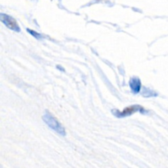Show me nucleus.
<instances>
[{
  "label": "nucleus",
  "mask_w": 168,
  "mask_h": 168,
  "mask_svg": "<svg viewBox=\"0 0 168 168\" xmlns=\"http://www.w3.org/2000/svg\"><path fill=\"white\" fill-rule=\"evenodd\" d=\"M43 120L44 121V122L55 132H57L58 134L61 135L65 136L66 135V130L64 127L61 125V123L58 122L56 119V117L52 116L51 113L49 112H46L45 114L43 116Z\"/></svg>",
  "instance_id": "obj_1"
},
{
  "label": "nucleus",
  "mask_w": 168,
  "mask_h": 168,
  "mask_svg": "<svg viewBox=\"0 0 168 168\" xmlns=\"http://www.w3.org/2000/svg\"><path fill=\"white\" fill-rule=\"evenodd\" d=\"M0 18H1L2 22L4 23V25L7 26V27H8L9 29L13 30V31H16V32H20L21 31V29H20V26H18V23L11 16L1 13L0 14Z\"/></svg>",
  "instance_id": "obj_2"
},
{
  "label": "nucleus",
  "mask_w": 168,
  "mask_h": 168,
  "mask_svg": "<svg viewBox=\"0 0 168 168\" xmlns=\"http://www.w3.org/2000/svg\"><path fill=\"white\" fill-rule=\"evenodd\" d=\"M144 109L141 106L139 105H132L126 108L123 111L118 112V111H114V114L118 117H125V116H128L135 113L137 112H143Z\"/></svg>",
  "instance_id": "obj_3"
},
{
  "label": "nucleus",
  "mask_w": 168,
  "mask_h": 168,
  "mask_svg": "<svg viewBox=\"0 0 168 168\" xmlns=\"http://www.w3.org/2000/svg\"><path fill=\"white\" fill-rule=\"evenodd\" d=\"M129 86L134 94H138L141 89V81L139 78L133 77L129 80Z\"/></svg>",
  "instance_id": "obj_4"
}]
</instances>
